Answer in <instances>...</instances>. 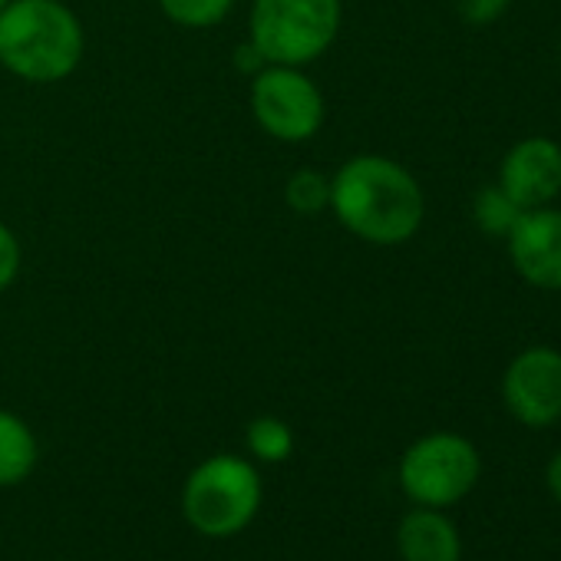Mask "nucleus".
<instances>
[{
  "label": "nucleus",
  "instance_id": "obj_8",
  "mask_svg": "<svg viewBox=\"0 0 561 561\" xmlns=\"http://www.w3.org/2000/svg\"><path fill=\"white\" fill-rule=\"evenodd\" d=\"M515 274L538 291H561V208H525L505 234Z\"/></svg>",
  "mask_w": 561,
  "mask_h": 561
},
{
  "label": "nucleus",
  "instance_id": "obj_18",
  "mask_svg": "<svg viewBox=\"0 0 561 561\" xmlns=\"http://www.w3.org/2000/svg\"><path fill=\"white\" fill-rule=\"evenodd\" d=\"M545 485H548V492H551V499L561 505V449L548 459V466H545Z\"/></svg>",
  "mask_w": 561,
  "mask_h": 561
},
{
  "label": "nucleus",
  "instance_id": "obj_4",
  "mask_svg": "<svg viewBox=\"0 0 561 561\" xmlns=\"http://www.w3.org/2000/svg\"><path fill=\"white\" fill-rule=\"evenodd\" d=\"M261 499V472L234 453H215L188 472L182 515L205 538H231L254 522Z\"/></svg>",
  "mask_w": 561,
  "mask_h": 561
},
{
  "label": "nucleus",
  "instance_id": "obj_10",
  "mask_svg": "<svg viewBox=\"0 0 561 561\" xmlns=\"http://www.w3.org/2000/svg\"><path fill=\"white\" fill-rule=\"evenodd\" d=\"M397 551L403 561H462V535L446 508L413 505L397 525Z\"/></svg>",
  "mask_w": 561,
  "mask_h": 561
},
{
  "label": "nucleus",
  "instance_id": "obj_15",
  "mask_svg": "<svg viewBox=\"0 0 561 561\" xmlns=\"http://www.w3.org/2000/svg\"><path fill=\"white\" fill-rule=\"evenodd\" d=\"M238 0H159V11L185 31H208L228 21Z\"/></svg>",
  "mask_w": 561,
  "mask_h": 561
},
{
  "label": "nucleus",
  "instance_id": "obj_7",
  "mask_svg": "<svg viewBox=\"0 0 561 561\" xmlns=\"http://www.w3.org/2000/svg\"><path fill=\"white\" fill-rule=\"evenodd\" d=\"M502 403L508 416L528 430H548L561 420V351L525 347L502 374Z\"/></svg>",
  "mask_w": 561,
  "mask_h": 561
},
{
  "label": "nucleus",
  "instance_id": "obj_14",
  "mask_svg": "<svg viewBox=\"0 0 561 561\" xmlns=\"http://www.w3.org/2000/svg\"><path fill=\"white\" fill-rule=\"evenodd\" d=\"M285 205L301 218H314V215L328 211L331 208V175H324L321 169L291 172L285 182Z\"/></svg>",
  "mask_w": 561,
  "mask_h": 561
},
{
  "label": "nucleus",
  "instance_id": "obj_12",
  "mask_svg": "<svg viewBox=\"0 0 561 561\" xmlns=\"http://www.w3.org/2000/svg\"><path fill=\"white\" fill-rule=\"evenodd\" d=\"M244 446L257 462L277 466L295 453V430L277 416H254L244 430Z\"/></svg>",
  "mask_w": 561,
  "mask_h": 561
},
{
  "label": "nucleus",
  "instance_id": "obj_17",
  "mask_svg": "<svg viewBox=\"0 0 561 561\" xmlns=\"http://www.w3.org/2000/svg\"><path fill=\"white\" fill-rule=\"evenodd\" d=\"M459 18L472 27H489L499 18H505V11L512 8V0H456Z\"/></svg>",
  "mask_w": 561,
  "mask_h": 561
},
{
  "label": "nucleus",
  "instance_id": "obj_19",
  "mask_svg": "<svg viewBox=\"0 0 561 561\" xmlns=\"http://www.w3.org/2000/svg\"><path fill=\"white\" fill-rule=\"evenodd\" d=\"M8 4H11V0H0V11H4V8H8Z\"/></svg>",
  "mask_w": 561,
  "mask_h": 561
},
{
  "label": "nucleus",
  "instance_id": "obj_16",
  "mask_svg": "<svg viewBox=\"0 0 561 561\" xmlns=\"http://www.w3.org/2000/svg\"><path fill=\"white\" fill-rule=\"evenodd\" d=\"M21 264H24V248H21V238L14 234L11 225L0 221V295H4L18 274H21Z\"/></svg>",
  "mask_w": 561,
  "mask_h": 561
},
{
  "label": "nucleus",
  "instance_id": "obj_5",
  "mask_svg": "<svg viewBox=\"0 0 561 561\" xmlns=\"http://www.w3.org/2000/svg\"><path fill=\"white\" fill-rule=\"evenodd\" d=\"M482 476V456L462 433H426L400 456V489L413 505L453 508L459 505Z\"/></svg>",
  "mask_w": 561,
  "mask_h": 561
},
{
  "label": "nucleus",
  "instance_id": "obj_11",
  "mask_svg": "<svg viewBox=\"0 0 561 561\" xmlns=\"http://www.w3.org/2000/svg\"><path fill=\"white\" fill-rule=\"evenodd\" d=\"M41 446L31 423L0 407V489L21 485L37 469Z\"/></svg>",
  "mask_w": 561,
  "mask_h": 561
},
{
  "label": "nucleus",
  "instance_id": "obj_9",
  "mask_svg": "<svg viewBox=\"0 0 561 561\" xmlns=\"http://www.w3.org/2000/svg\"><path fill=\"white\" fill-rule=\"evenodd\" d=\"M499 185L518 208H541L561 195V146L548 136L518 139L499 165Z\"/></svg>",
  "mask_w": 561,
  "mask_h": 561
},
{
  "label": "nucleus",
  "instance_id": "obj_6",
  "mask_svg": "<svg viewBox=\"0 0 561 561\" xmlns=\"http://www.w3.org/2000/svg\"><path fill=\"white\" fill-rule=\"evenodd\" d=\"M248 103L257 129L288 146L311 142L328 119L324 93L305 73V67H280V64L261 67L251 77Z\"/></svg>",
  "mask_w": 561,
  "mask_h": 561
},
{
  "label": "nucleus",
  "instance_id": "obj_3",
  "mask_svg": "<svg viewBox=\"0 0 561 561\" xmlns=\"http://www.w3.org/2000/svg\"><path fill=\"white\" fill-rule=\"evenodd\" d=\"M341 24V0H254L248 14V44L264 64L311 67L334 47Z\"/></svg>",
  "mask_w": 561,
  "mask_h": 561
},
{
  "label": "nucleus",
  "instance_id": "obj_2",
  "mask_svg": "<svg viewBox=\"0 0 561 561\" xmlns=\"http://www.w3.org/2000/svg\"><path fill=\"white\" fill-rule=\"evenodd\" d=\"M87 54L77 11L64 0H11L0 11V67L24 83H60Z\"/></svg>",
  "mask_w": 561,
  "mask_h": 561
},
{
  "label": "nucleus",
  "instance_id": "obj_13",
  "mask_svg": "<svg viewBox=\"0 0 561 561\" xmlns=\"http://www.w3.org/2000/svg\"><path fill=\"white\" fill-rule=\"evenodd\" d=\"M525 208L515 205V198L495 182V185H482L472 198V221L479 225L482 234L489 238H505L512 231V225L518 221Z\"/></svg>",
  "mask_w": 561,
  "mask_h": 561
},
{
  "label": "nucleus",
  "instance_id": "obj_1",
  "mask_svg": "<svg viewBox=\"0 0 561 561\" xmlns=\"http://www.w3.org/2000/svg\"><path fill=\"white\" fill-rule=\"evenodd\" d=\"M331 211L354 238L374 248H400L420 234L426 195L403 162L360 152L331 175Z\"/></svg>",
  "mask_w": 561,
  "mask_h": 561
}]
</instances>
